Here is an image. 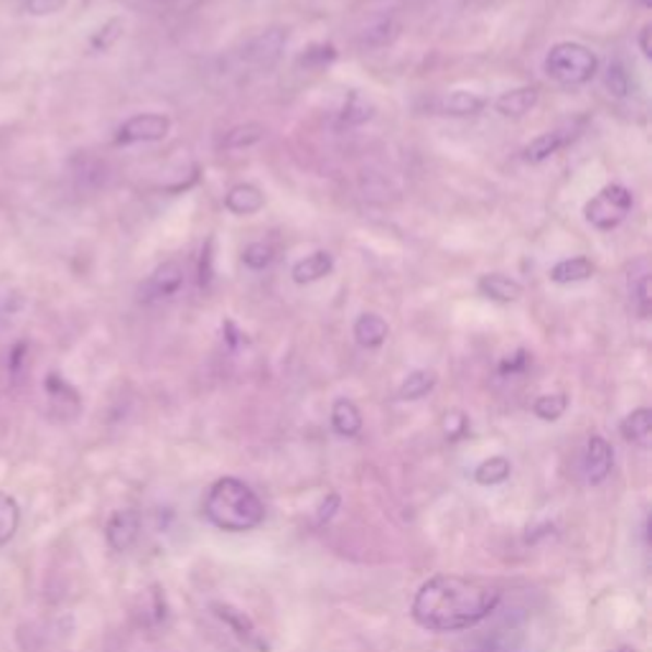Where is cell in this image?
I'll return each instance as SVG.
<instances>
[{
  "label": "cell",
  "instance_id": "1",
  "mask_svg": "<svg viewBox=\"0 0 652 652\" xmlns=\"http://www.w3.org/2000/svg\"><path fill=\"white\" fill-rule=\"evenodd\" d=\"M500 600V586L489 581L439 573L418 589L411 615L424 630L459 632L485 623Z\"/></svg>",
  "mask_w": 652,
  "mask_h": 652
},
{
  "label": "cell",
  "instance_id": "2",
  "mask_svg": "<svg viewBox=\"0 0 652 652\" xmlns=\"http://www.w3.org/2000/svg\"><path fill=\"white\" fill-rule=\"evenodd\" d=\"M204 515L227 533H248L265 520V505L242 479L222 477L204 497Z\"/></svg>",
  "mask_w": 652,
  "mask_h": 652
},
{
  "label": "cell",
  "instance_id": "3",
  "mask_svg": "<svg viewBox=\"0 0 652 652\" xmlns=\"http://www.w3.org/2000/svg\"><path fill=\"white\" fill-rule=\"evenodd\" d=\"M543 69L550 80L566 87H577V84H586L594 80V74L600 72V59L596 54L584 44L577 42H561L550 46L543 61Z\"/></svg>",
  "mask_w": 652,
  "mask_h": 652
},
{
  "label": "cell",
  "instance_id": "4",
  "mask_svg": "<svg viewBox=\"0 0 652 652\" xmlns=\"http://www.w3.org/2000/svg\"><path fill=\"white\" fill-rule=\"evenodd\" d=\"M632 212V191L623 183H609L594 199H589L584 206V217L592 227L609 233L623 225L627 214Z\"/></svg>",
  "mask_w": 652,
  "mask_h": 652
},
{
  "label": "cell",
  "instance_id": "5",
  "mask_svg": "<svg viewBox=\"0 0 652 652\" xmlns=\"http://www.w3.org/2000/svg\"><path fill=\"white\" fill-rule=\"evenodd\" d=\"M171 130V120L166 115L158 112H143V115H133V118L122 122L115 133V143L118 145H133V143H153V141H164Z\"/></svg>",
  "mask_w": 652,
  "mask_h": 652
},
{
  "label": "cell",
  "instance_id": "6",
  "mask_svg": "<svg viewBox=\"0 0 652 652\" xmlns=\"http://www.w3.org/2000/svg\"><path fill=\"white\" fill-rule=\"evenodd\" d=\"M288 44V28L273 26L250 38L242 49V61L250 67H273Z\"/></svg>",
  "mask_w": 652,
  "mask_h": 652
},
{
  "label": "cell",
  "instance_id": "7",
  "mask_svg": "<svg viewBox=\"0 0 652 652\" xmlns=\"http://www.w3.org/2000/svg\"><path fill=\"white\" fill-rule=\"evenodd\" d=\"M138 535H141V515L135 510H118L115 515L107 520L105 538L107 546L118 554H126L135 546Z\"/></svg>",
  "mask_w": 652,
  "mask_h": 652
},
{
  "label": "cell",
  "instance_id": "8",
  "mask_svg": "<svg viewBox=\"0 0 652 652\" xmlns=\"http://www.w3.org/2000/svg\"><path fill=\"white\" fill-rule=\"evenodd\" d=\"M612 466H615V451L604 436H592L586 443V482L589 485H602L609 477Z\"/></svg>",
  "mask_w": 652,
  "mask_h": 652
},
{
  "label": "cell",
  "instance_id": "9",
  "mask_svg": "<svg viewBox=\"0 0 652 652\" xmlns=\"http://www.w3.org/2000/svg\"><path fill=\"white\" fill-rule=\"evenodd\" d=\"M225 206L233 214H237V217H250V214L263 210L265 194L256 187V183H235V187L227 191Z\"/></svg>",
  "mask_w": 652,
  "mask_h": 652
},
{
  "label": "cell",
  "instance_id": "10",
  "mask_svg": "<svg viewBox=\"0 0 652 652\" xmlns=\"http://www.w3.org/2000/svg\"><path fill=\"white\" fill-rule=\"evenodd\" d=\"M332 271H334L332 252L317 250L311 252V256H306L304 260H298L294 271H291V278H294L298 286H306V283H317L321 278H327V275H332Z\"/></svg>",
  "mask_w": 652,
  "mask_h": 652
},
{
  "label": "cell",
  "instance_id": "11",
  "mask_svg": "<svg viewBox=\"0 0 652 652\" xmlns=\"http://www.w3.org/2000/svg\"><path fill=\"white\" fill-rule=\"evenodd\" d=\"M183 286V271L176 263L158 265L145 283V298H171Z\"/></svg>",
  "mask_w": 652,
  "mask_h": 652
},
{
  "label": "cell",
  "instance_id": "12",
  "mask_svg": "<svg viewBox=\"0 0 652 652\" xmlns=\"http://www.w3.org/2000/svg\"><path fill=\"white\" fill-rule=\"evenodd\" d=\"M212 609H214V615H217L222 623H225L229 630H233L242 642H248V645H256L260 650H268L263 645V640H260L256 625H252L250 619L245 617V612L229 607V604H212Z\"/></svg>",
  "mask_w": 652,
  "mask_h": 652
},
{
  "label": "cell",
  "instance_id": "13",
  "mask_svg": "<svg viewBox=\"0 0 652 652\" xmlns=\"http://www.w3.org/2000/svg\"><path fill=\"white\" fill-rule=\"evenodd\" d=\"M479 294L487 296L489 301H497V304H512L518 301L520 296H523V286H520L518 281L508 278V275L502 273H487L479 278Z\"/></svg>",
  "mask_w": 652,
  "mask_h": 652
},
{
  "label": "cell",
  "instance_id": "14",
  "mask_svg": "<svg viewBox=\"0 0 652 652\" xmlns=\"http://www.w3.org/2000/svg\"><path fill=\"white\" fill-rule=\"evenodd\" d=\"M538 97L541 95L535 87H518V90L502 92V95L497 97L495 110L505 115V118H523V115H527L535 105H538Z\"/></svg>",
  "mask_w": 652,
  "mask_h": 652
},
{
  "label": "cell",
  "instance_id": "15",
  "mask_svg": "<svg viewBox=\"0 0 652 652\" xmlns=\"http://www.w3.org/2000/svg\"><path fill=\"white\" fill-rule=\"evenodd\" d=\"M401 34V26H398V21L393 15H380V19H375L367 23L363 28V34H359V44L365 46V49H386L390 46Z\"/></svg>",
  "mask_w": 652,
  "mask_h": 652
},
{
  "label": "cell",
  "instance_id": "16",
  "mask_svg": "<svg viewBox=\"0 0 652 652\" xmlns=\"http://www.w3.org/2000/svg\"><path fill=\"white\" fill-rule=\"evenodd\" d=\"M388 334H390L388 321L378 317V313H363V317L355 321V340L359 347L378 349L386 344Z\"/></svg>",
  "mask_w": 652,
  "mask_h": 652
},
{
  "label": "cell",
  "instance_id": "17",
  "mask_svg": "<svg viewBox=\"0 0 652 652\" xmlns=\"http://www.w3.org/2000/svg\"><path fill=\"white\" fill-rule=\"evenodd\" d=\"M569 141H571V133H566V130H550V133H543L535 138L531 145H525L523 158L527 164H543L546 158L556 156V153L561 151Z\"/></svg>",
  "mask_w": 652,
  "mask_h": 652
},
{
  "label": "cell",
  "instance_id": "18",
  "mask_svg": "<svg viewBox=\"0 0 652 652\" xmlns=\"http://www.w3.org/2000/svg\"><path fill=\"white\" fill-rule=\"evenodd\" d=\"M596 273V265L589 258H569L561 260L550 268V281L558 283V286H569V283H581L589 281Z\"/></svg>",
  "mask_w": 652,
  "mask_h": 652
},
{
  "label": "cell",
  "instance_id": "19",
  "mask_svg": "<svg viewBox=\"0 0 652 652\" xmlns=\"http://www.w3.org/2000/svg\"><path fill=\"white\" fill-rule=\"evenodd\" d=\"M332 428L344 439H352V436L363 431V413L347 398H340L332 408Z\"/></svg>",
  "mask_w": 652,
  "mask_h": 652
},
{
  "label": "cell",
  "instance_id": "20",
  "mask_svg": "<svg viewBox=\"0 0 652 652\" xmlns=\"http://www.w3.org/2000/svg\"><path fill=\"white\" fill-rule=\"evenodd\" d=\"M619 434H623L625 441L638 443V447H648L652 436V411L650 408L632 411L630 416L619 424Z\"/></svg>",
  "mask_w": 652,
  "mask_h": 652
},
{
  "label": "cell",
  "instance_id": "21",
  "mask_svg": "<svg viewBox=\"0 0 652 652\" xmlns=\"http://www.w3.org/2000/svg\"><path fill=\"white\" fill-rule=\"evenodd\" d=\"M482 110H485V99L466 90L451 92L441 103V112L454 115V118H472V115H479Z\"/></svg>",
  "mask_w": 652,
  "mask_h": 652
},
{
  "label": "cell",
  "instance_id": "22",
  "mask_svg": "<svg viewBox=\"0 0 652 652\" xmlns=\"http://www.w3.org/2000/svg\"><path fill=\"white\" fill-rule=\"evenodd\" d=\"M268 128L260 126V122H245V126H235L229 133L222 138V149L227 151H242L250 149V145H258L260 141H265Z\"/></svg>",
  "mask_w": 652,
  "mask_h": 652
},
{
  "label": "cell",
  "instance_id": "23",
  "mask_svg": "<svg viewBox=\"0 0 652 652\" xmlns=\"http://www.w3.org/2000/svg\"><path fill=\"white\" fill-rule=\"evenodd\" d=\"M436 388V372L434 370H413L408 378L403 380L398 398L401 401H420Z\"/></svg>",
  "mask_w": 652,
  "mask_h": 652
},
{
  "label": "cell",
  "instance_id": "24",
  "mask_svg": "<svg viewBox=\"0 0 652 652\" xmlns=\"http://www.w3.org/2000/svg\"><path fill=\"white\" fill-rule=\"evenodd\" d=\"M375 115V105L367 99L365 95H359L357 90L349 92L347 103L342 107V122H347V126H365L367 120H372Z\"/></svg>",
  "mask_w": 652,
  "mask_h": 652
},
{
  "label": "cell",
  "instance_id": "25",
  "mask_svg": "<svg viewBox=\"0 0 652 652\" xmlns=\"http://www.w3.org/2000/svg\"><path fill=\"white\" fill-rule=\"evenodd\" d=\"M510 472H512V464L508 462V459L493 457L474 470V479H477V485L495 487V485H502V482L510 477Z\"/></svg>",
  "mask_w": 652,
  "mask_h": 652
},
{
  "label": "cell",
  "instance_id": "26",
  "mask_svg": "<svg viewBox=\"0 0 652 652\" xmlns=\"http://www.w3.org/2000/svg\"><path fill=\"white\" fill-rule=\"evenodd\" d=\"M21 525V508L15 497L8 493H0V546H5L13 538Z\"/></svg>",
  "mask_w": 652,
  "mask_h": 652
},
{
  "label": "cell",
  "instance_id": "27",
  "mask_svg": "<svg viewBox=\"0 0 652 652\" xmlns=\"http://www.w3.org/2000/svg\"><path fill=\"white\" fill-rule=\"evenodd\" d=\"M46 393H49L51 401L61 405V408H80V395H76V390L57 372H51L49 378H46Z\"/></svg>",
  "mask_w": 652,
  "mask_h": 652
},
{
  "label": "cell",
  "instance_id": "28",
  "mask_svg": "<svg viewBox=\"0 0 652 652\" xmlns=\"http://www.w3.org/2000/svg\"><path fill=\"white\" fill-rule=\"evenodd\" d=\"M569 408V398L564 393H548V395H541L538 401L533 403V413L538 416L541 420H558Z\"/></svg>",
  "mask_w": 652,
  "mask_h": 652
},
{
  "label": "cell",
  "instance_id": "29",
  "mask_svg": "<svg viewBox=\"0 0 652 652\" xmlns=\"http://www.w3.org/2000/svg\"><path fill=\"white\" fill-rule=\"evenodd\" d=\"M336 59L334 44H311L309 49H304L301 57H298V64L306 69H324Z\"/></svg>",
  "mask_w": 652,
  "mask_h": 652
},
{
  "label": "cell",
  "instance_id": "30",
  "mask_svg": "<svg viewBox=\"0 0 652 652\" xmlns=\"http://www.w3.org/2000/svg\"><path fill=\"white\" fill-rule=\"evenodd\" d=\"M275 258V250L273 245L268 242H250L248 248L242 250V263L250 268V271H263V268H268L273 263Z\"/></svg>",
  "mask_w": 652,
  "mask_h": 652
},
{
  "label": "cell",
  "instance_id": "31",
  "mask_svg": "<svg viewBox=\"0 0 652 652\" xmlns=\"http://www.w3.org/2000/svg\"><path fill=\"white\" fill-rule=\"evenodd\" d=\"M604 87H607L615 97H625L630 92V74L623 67V61H612L604 72Z\"/></svg>",
  "mask_w": 652,
  "mask_h": 652
},
{
  "label": "cell",
  "instance_id": "32",
  "mask_svg": "<svg viewBox=\"0 0 652 652\" xmlns=\"http://www.w3.org/2000/svg\"><path fill=\"white\" fill-rule=\"evenodd\" d=\"M122 28H126V23H122L120 19L107 21L105 26L97 31L95 38H92V46H95V49H110V46L122 36Z\"/></svg>",
  "mask_w": 652,
  "mask_h": 652
},
{
  "label": "cell",
  "instance_id": "33",
  "mask_svg": "<svg viewBox=\"0 0 652 652\" xmlns=\"http://www.w3.org/2000/svg\"><path fill=\"white\" fill-rule=\"evenodd\" d=\"M632 296H635V304H638V311L640 317L645 319L650 313V304H652V294H650V275H640V281L632 286Z\"/></svg>",
  "mask_w": 652,
  "mask_h": 652
},
{
  "label": "cell",
  "instance_id": "34",
  "mask_svg": "<svg viewBox=\"0 0 652 652\" xmlns=\"http://www.w3.org/2000/svg\"><path fill=\"white\" fill-rule=\"evenodd\" d=\"M214 240L210 237L202 250V260H199V286H210L214 278Z\"/></svg>",
  "mask_w": 652,
  "mask_h": 652
},
{
  "label": "cell",
  "instance_id": "35",
  "mask_svg": "<svg viewBox=\"0 0 652 652\" xmlns=\"http://www.w3.org/2000/svg\"><path fill=\"white\" fill-rule=\"evenodd\" d=\"M443 428H447L449 439L457 441V439H462V436L466 434V428H470V420H466L464 413L451 411V413H447V418H443Z\"/></svg>",
  "mask_w": 652,
  "mask_h": 652
},
{
  "label": "cell",
  "instance_id": "36",
  "mask_svg": "<svg viewBox=\"0 0 652 652\" xmlns=\"http://www.w3.org/2000/svg\"><path fill=\"white\" fill-rule=\"evenodd\" d=\"M69 0H26V11L31 15H51L67 8Z\"/></svg>",
  "mask_w": 652,
  "mask_h": 652
},
{
  "label": "cell",
  "instance_id": "37",
  "mask_svg": "<svg viewBox=\"0 0 652 652\" xmlns=\"http://www.w3.org/2000/svg\"><path fill=\"white\" fill-rule=\"evenodd\" d=\"M527 363H531V355H527L525 349H518L515 355L508 357V359H505V363L500 365V372H502V375H515V372H523L525 367H527Z\"/></svg>",
  "mask_w": 652,
  "mask_h": 652
},
{
  "label": "cell",
  "instance_id": "38",
  "mask_svg": "<svg viewBox=\"0 0 652 652\" xmlns=\"http://www.w3.org/2000/svg\"><path fill=\"white\" fill-rule=\"evenodd\" d=\"M222 332L227 334V344H229V347H233V349L237 347V344L242 342V340H240V336H242V334H240V329H237V327L233 324V321H225V324H222Z\"/></svg>",
  "mask_w": 652,
  "mask_h": 652
},
{
  "label": "cell",
  "instance_id": "39",
  "mask_svg": "<svg viewBox=\"0 0 652 652\" xmlns=\"http://www.w3.org/2000/svg\"><path fill=\"white\" fill-rule=\"evenodd\" d=\"M650 36H652V26L648 23V26H642V31H640V51H642V57L645 59H650L652 57V46H650Z\"/></svg>",
  "mask_w": 652,
  "mask_h": 652
},
{
  "label": "cell",
  "instance_id": "40",
  "mask_svg": "<svg viewBox=\"0 0 652 652\" xmlns=\"http://www.w3.org/2000/svg\"><path fill=\"white\" fill-rule=\"evenodd\" d=\"M640 3L645 5V8H652V0H640Z\"/></svg>",
  "mask_w": 652,
  "mask_h": 652
},
{
  "label": "cell",
  "instance_id": "41",
  "mask_svg": "<svg viewBox=\"0 0 652 652\" xmlns=\"http://www.w3.org/2000/svg\"><path fill=\"white\" fill-rule=\"evenodd\" d=\"M615 652H635L632 648H619V650H615Z\"/></svg>",
  "mask_w": 652,
  "mask_h": 652
}]
</instances>
